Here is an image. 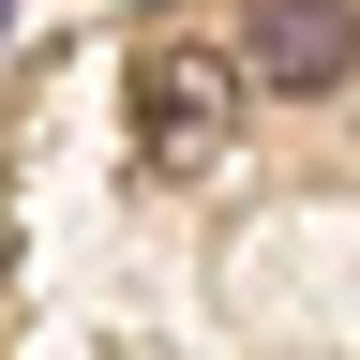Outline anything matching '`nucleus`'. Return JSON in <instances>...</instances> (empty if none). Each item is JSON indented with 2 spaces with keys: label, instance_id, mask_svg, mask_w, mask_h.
I'll list each match as a JSON object with an SVG mask.
<instances>
[{
  "label": "nucleus",
  "instance_id": "obj_1",
  "mask_svg": "<svg viewBox=\"0 0 360 360\" xmlns=\"http://www.w3.org/2000/svg\"><path fill=\"white\" fill-rule=\"evenodd\" d=\"M225 120H240L225 45H150V60H135V150H150V165H210Z\"/></svg>",
  "mask_w": 360,
  "mask_h": 360
},
{
  "label": "nucleus",
  "instance_id": "obj_2",
  "mask_svg": "<svg viewBox=\"0 0 360 360\" xmlns=\"http://www.w3.org/2000/svg\"><path fill=\"white\" fill-rule=\"evenodd\" d=\"M225 75H240V90H285V105H300V90H345L360 75V0H255Z\"/></svg>",
  "mask_w": 360,
  "mask_h": 360
}]
</instances>
